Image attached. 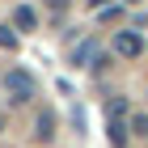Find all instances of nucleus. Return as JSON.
<instances>
[{"mask_svg":"<svg viewBox=\"0 0 148 148\" xmlns=\"http://www.w3.org/2000/svg\"><path fill=\"white\" fill-rule=\"evenodd\" d=\"M4 89H9V97H13V102L21 106V102H30V97L38 93V80L30 76L25 68H9V72H4Z\"/></svg>","mask_w":148,"mask_h":148,"instance_id":"f257e3e1","label":"nucleus"},{"mask_svg":"<svg viewBox=\"0 0 148 148\" xmlns=\"http://www.w3.org/2000/svg\"><path fill=\"white\" fill-rule=\"evenodd\" d=\"M114 55L140 59L144 55V34H140V30H119V34H114Z\"/></svg>","mask_w":148,"mask_h":148,"instance_id":"f03ea898","label":"nucleus"},{"mask_svg":"<svg viewBox=\"0 0 148 148\" xmlns=\"http://www.w3.org/2000/svg\"><path fill=\"white\" fill-rule=\"evenodd\" d=\"M72 64H76V68H97V64H102V59H97V38H85V42L72 51Z\"/></svg>","mask_w":148,"mask_h":148,"instance_id":"7ed1b4c3","label":"nucleus"},{"mask_svg":"<svg viewBox=\"0 0 148 148\" xmlns=\"http://www.w3.org/2000/svg\"><path fill=\"white\" fill-rule=\"evenodd\" d=\"M34 25H38V17H34V9H30V4H17V9H13V30H17V34L34 30Z\"/></svg>","mask_w":148,"mask_h":148,"instance_id":"20e7f679","label":"nucleus"},{"mask_svg":"<svg viewBox=\"0 0 148 148\" xmlns=\"http://www.w3.org/2000/svg\"><path fill=\"white\" fill-rule=\"evenodd\" d=\"M51 136H55V114H51V110H42V114L34 119V140H38V144H47Z\"/></svg>","mask_w":148,"mask_h":148,"instance_id":"39448f33","label":"nucleus"},{"mask_svg":"<svg viewBox=\"0 0 148 148\" xmlns=\"http://www.w3.org/2000/svg\"><path fill=\"white\" fill-rule=\"evenodd\" d=\"M127 140H131L127 123H123V119H110V144H114V148H127Z\"/></svg>","mask_w":148,"mask_h":148,"instance_id":"423d86ee","label":"nucleus"},{"mask_svg":"<svg viewBox=\"0 0 148 148\" xmlns=\"http://www.w3.org/2000/svg\"><path fill=\"white\" fill-rule=\"evenodd\" d=\"M17 30H13V25H0V51H17Z\"/></svg>","mask_w":148,"mask_h":148,"instance_id":"0eeeda50","label":"nucleus"},{"mask_svg":"<svg viewBox=\"0 0 148 148\" xmlns=\"http://www.w3.org/2000/svg\"><path fill=\"white\" fill-rule=\"evenodd\" d=\"M127 131H131V136H148V114H131Z\"/></svg>","mask_w":148,"mask_h":148,"instance_id":"6e6552de","label":"nucleus"},{"mask_svg":"<svg viewBox=\"0 0 148 148\" xmlns=\"http://www.w3.org/2000/svg\"><path fill=\"white\" fill-rule=\"evenodd\" d=\"M47 9H55V13H64V9H68V0H47Z\"/></svg>","mask_w":148,"mask_h":148,"instance_id":"1a4fd4ad","label":"nucleus"},{"mask_svg":"<svg viewBox=\"0 0 148 148\" xmlns=\"http://www.w3.org/2000/svg\"><path fill=\"white\" fill-rule=\"evenodd\" d=\"M106 4H110V0H89V9H106Z\"/></svg>","mask_w":148,"mask_h":148,"instance_id":"9d476101","label":"nucleus"},{"mask_svg":"<svg viewBox=\"0 0 148 148\" xmlns=\"http://www.w3.org/2000/svg\"><path fill=\"white\" fill-rule=\"evenodd\" d=\"M123 4H140V0H123Z\"/></svg>","mask_w":148,"mask_h":148,"instance_id":"9b49d317","label":"nucleus"},{"mask_svg":"<svg viewBox=\"0 0 148 148\" xmlns=\"http://www.w3.org/2000/svg\"><path fill=\"white\" fill-rule=\"evenodd\" d=\"M0 127H4V123H0Z\"/></svg>","mask_w":148,"mask_h":148,"instance_id":"f8f14e48","label":"nucleus"}]
</instances>
